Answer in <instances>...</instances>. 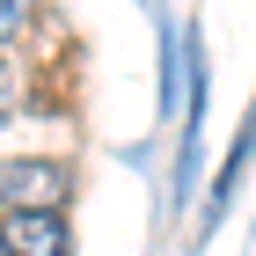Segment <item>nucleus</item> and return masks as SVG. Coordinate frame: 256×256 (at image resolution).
<instances>
[{"label":"nucleus","mask_w":256,"mask_h":256,"mask_svg":"<svg viewBox=\"0 0 256 256\" xmlns=\"http://www.w3.org/2000/svg\"><path fill=\"white\" fill-rule=\"evenodd\" d=\"M74 198V168L66 161H0V212H66Z\"/></svg>","instance_id":"nucleus-1"},{"label":"nucleus","mask_w":256,"mask_h":256,"mask_svg":"<svg viewBox=\"0 0 256 256\" xmlns=\"http://www.w3.org/2000/svg\"><path fill=\"white\" fill-rule=\"evenodd\" d=\"M0 249L8 256H74L66 212H0Z\"/></svg>","instance_id":"nucleus-2"},{"label":"nucleus","mask_w":256,"mask_h":256,"mask_svg":"<svg viewBox=\"0 0 256 256\" xmlns=\"http://www.w3.org/2000/svg\"><path fill=\"white\" fill-rule=\"evenodd\" d=\"M37 30V0H0V59H8V44H22Z\"/></svg>","instance_id":"nucleus-3"},{"label":"nucleus","mask_w":256,"mask_h":256,"mask_svg":"<svg viewBox=\"0 0 256 256\" xmlns=\"http://www.w3.org/2000/svg\"><path fill=\"white\" fill-rule=\"evenodd\" d=\"M0 118H15V66L0 59Z\"/></svg>","instance_id":"nucleus-4"},{"label":"nucleus","mask_w":256,"mask_h":256,"mask_svg":"<svg viewBox=\"0 0 256 256\" xmlns=\"http://www.w3.org/2000/svg\"><path fill=\"white\" fill-rule=\"evenodd\" d=\"M0 256H8V249H0Z\"/></svg>","instance_id":"nucleus-5"}]
</instances>
